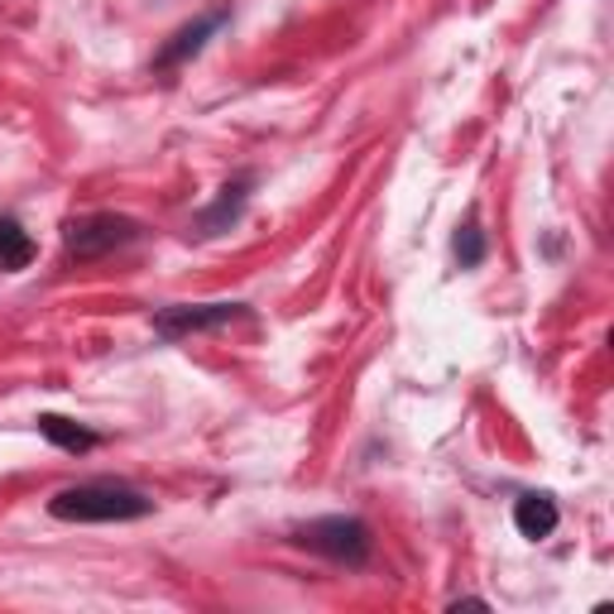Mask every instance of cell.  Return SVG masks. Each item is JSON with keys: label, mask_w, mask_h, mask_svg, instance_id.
I'll return each instance as SVG.
<instances>
[{"label": "cell", "mask_w": 614, "mask_h": 614, "mask_svg": "<svg viewBox=\"0 0 614 614\" xmlns=\"http://www.w3.org/2000/svg\"><path fill=\"white\" fill-rule=\"evenodd\" d=\"M514 524L524 538H547V533L557 528V504L547 500V494H524V500L514 504Z\"/></svg>", "instance_id": "obj_5"}, {"label": "cell", "mask_w": 614, "mask_h": 614, "mask_svg": "<svg viewBox=\"0 0 614 614\" xmlns=\"http://www.w3.org/2000/svg\"><path fill=\"white\" fill-rule=\"evenodd\" d=\"M456 259H461L466 269H476L480 259H485V235H480V226H466L456 235Z\"/></svg>", "instance_id": "obj_9"}, {"label": "cell", "mask_w": 614, "mask_h": 614, "mask_svg": "<svg viewBox=\"0 0 614 614\" xmlns=\"http://www.w3.org/2000/svg\"><path fill=\"white\" fill-rule=\"evenodd\" d=\"M34 259V241L24 235L20 221H0V269H24Z\"/></svg>", "instance_id": "obj_7"}, {"label": "cell", "mask_w": 614, "mask_h": 614, "mask_svg": "<svg viewBox=\"0 0 614 614\" xmlns=\"http://www.w3.org/2000/svg\"><path fill=\"white\" fill-rule=\"evenodd\" d=\"M38 433L54 442V447H63V451H91L97 447V437H91L87 427H77V423H68V417H58V413L38 417Z\"/></svg>", "instance_id": "obj_6"}, {"label": "cell", "mask_w": 614, "mask_h": 614, "mask_svg": "<svg viewBox=\"0 0 614 614\" xmlns=\"http://www.w3.org/2000/svg\"><path fill=\"white\" fill-rule=\"evenodd\" d=\"M241 317V303H206V308H164L154 317V332L178 342L188 332H206V326H221V322H235Z\"/></svg>", "instance_id": "obj_4"}, {"label": "cell", "mask_w": 614, "mask_h": 614, "mask_svg": "<svg viewBox=\"0 0 614 614\" xmlns=\"http://www.w3.org/2000/svg\"><path fill=\"white\" fill-rule=\"evenodd\" d=\"M298 543L308 552L342 561V567H365L370 561V528L360 518H317V524L298 528Z\"/></svg>", "instance_id": "obj_2"}, {"label": "cell", "mask_w": 614, "mask_h": 614, "mask_svg": "<svg viewBox=\"0 0 614 614\" xmlns=\"http://www.w3.org/2000/svg\"><path fill=\"white\" fill-rule=\"evenodd\" d=\"M216 24H221V15H206L202 24H192V30H182V34H178V44H168V48H164V54H159V63H164V68H168V63H178V58H188V54H198V48H202V38H206V34H212V30H216Z\"/></svg>", "instance_id": "obj_8"}, {"label": "cell", "mask_w": 614, "mask_h": 614, "mask_svg": "<svg viewBox=\"0 0 614 614\" xmlns=\"http://www.w3.org/2000/svg\"><path fill=\"white\" fill-rule=\"evenodd\" d=\"M154 500L125 485H72L48 500V514L63 524H125V518H145Z\"/></svg>", "instance_id": "obj_1"}, {"label": "cell", "mask_w": 614, "mask_h": 614, "mask_svg": "<svg viewBox=\"0 0 614 614\" xmlns=\"http://www.w3.org/2000/svg\"><path fill=\"white\" fill-rule=\"evenodd\" d=\"M135 231L139 226L130 216H111V212L82 216V221H72V226H68V255L72 259H97V255L115 250V245L135 241Z\"/></svg>", "instance_id": "obj_3"}]
</instances>
